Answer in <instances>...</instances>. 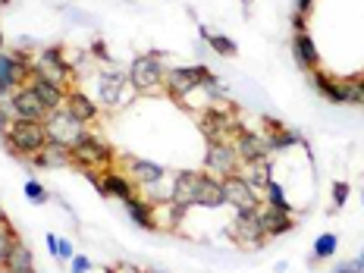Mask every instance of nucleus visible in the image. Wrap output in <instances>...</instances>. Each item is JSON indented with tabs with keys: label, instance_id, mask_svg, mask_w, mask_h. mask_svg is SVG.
<instances>
[{
	"label": "nucleus",
	"instance_id": "16",
	"mask_svg": "<svg viewBox=\"0 0 364 273\" xmlns=\"http://www.w3.org/2000/svg\"><path fill=\"white\" fill-rule=\"evenodd\" d=\"M195 204L198 208H223L226 204V192H223V179L210 176V173H201L198 179V192H195Z\"/></svg>",
	"mask_w": 364,
	"mask_h": 273
},
{
	"label": "nucleus",
	"instance_id": "15",
	"mask_svg": "<svg viewBox=\"0 0 364 273\" xmlns=\"http://www.w3.org/2000/svg\"><path fill=\"white\" fill-rule=\"evenodd\" d=\"M35 166H41V170H57V166H73V145H66V141H54L50 139L48 145H44L38 154L32 157Z\"/></svg>",
	"mask_w": 364,
	"mask_h": 273
},
{
	"label": "nucleus",
	"instance_id": "48",
	"mask_svg": "<svg viewBox=\"0 0 364 273\" xmlns=\"http://www.w3.org/2000/svg\"><path fill=\"white\" fill-rule=\"evenodd\" d=\"M361 204H364V198H361Z\"/></svg>",
	"mask_w": 364,
	"mask_h": 273
},
{
	"label": "nucleus",
	"instance_id": "21",
	"mask_svg": "<svg viewBox=\"0 0 364 273\" xmlns=\"http://www.w3.org/2000/svg\"><path fill=\"white\" fill-rule=\"evenodd\" d=\"M26 85L32 88L38 97H41V104H44L48 110L63 107V104H66V95H70L66 88H60V85H54V82H48V79H38V75H32V79L26 82Z\"/></svg>",
	"mask_w": 364,
	"mask_h": 273
},
{
	"label": "nucleus",
	"instance_id": "20",
	"mask_svg": "<svg viewBox=\"0 0 364 273\" xmlns=\"http://www.w3.org/2000/svg\"><path fill=\"white\" fill-rule=\"evenodd\" d=\"M126 166H129V176H132V182H135V186H141V188L154 186V182H161L166 176V166L154 164V161H141V157H132Z\"/></svg>",
	"mask_w": 364,
	"mask_h": 273
},
{
	"label": "nucleus",
	"instance_id": "14",
	"mask_svg": "<svg viewBox=\"0 0 364 273\" xmlns=\"http://www.w3.org/2000/svg\"><path fill=\"white\" fill-rule=\"evenodd\" d=\"M232 148H236L239 154V164H252V161H261V157H270V141L267 135H257V132H242L236 135V141H232Z\"/></svg>",
	"mask_w": 364,
	"mask_h": 273
},
{
	"label": "nucleus",
	"instance_id": "2",
	"mask_svg": "<svg viewBox=\"0 0 364 273\" xmlns=\"http://www.w3.org/2000/svg\"><path fill=\"white\" fill-rule=\"evenodd\" d=\"M210 79V70L208 66H173V70L164 73V88L170 91L176 101H186L192 91H198L204 82Z\"/></svg>",
	"mask_w": 364,
	"mask_h": 273
},
{
	"label": "nucleus",
	"instance_id": "6",
	"mask_svg": "<svg viewBox=\"0 0 364 273\" xmlns=\"http://www.w3.org/2000/svg\"><path fill=\"white\" fill-rule=\"evenodd\" d=\"M73 161L85 170H95V166H107L113 161V148L104 139L85 132L79 141H73Z\"/></svg>",
	"mask_w": 364,
	"mask_h": 273
},
{
	"label": "nucleus",
	"instance_id": "35",
	"mask_svg": "<svg viewBox=\"0 0 364 273\" xmlns=\"http://www.w3.org/2000/svg\"><path fill=\"white\" fill-rule=\"evenodd\" d=\"M88 270H91V261L85 255H75L70 261V273H88Z\"/></svg>",
	"mask_w": 364,
	"mask_h": 273
},
{
	"label": "nucleus",
	"instance_id": "40",
	"mask_svg": "<svg viewBox=\"0 0 364 273\" xmlns=\"http://www.w3.org/2000/svg\"><path fill=\"white\" fill-rule=\"evenodd\" d=\"M311 4H314V0H299V13H301V16H308Z\"/></svg>",
	"mask_w": 364,
	"mask_h": 273
},
{
	"label": "nucleus",
	"instance_id": "12",
	"mask_svg": "<svg viewBox=\"0 0 364 273\" xmlns=\"http://www.w3.org/2000/svg\"><path fill=\"white\" fill-rule=\"evenodd\" d=\"M48 107L41 104V97L35 95L28 85H22L13 91V119H35V123H44L48 119Z\"/></svg>",
	"mask_w": 364,
	"mask_h": 273
},
{
	"label": "nucleus",
	"instance_id": "45",
	"mask_svg": "<svg viewBox=\"0 0 364 273\" xmlns=\"http://www.w3.org/2000/svg\"><path fill=\"white\" fill-rule=\"evenodd\" d=\"M151 273H161V270H151Z\"/></svg>",
	"mask_w": 364,
	"mask_h": 273
},
{
	"label": "nucleus",
	"instance_id": "36",
	"mask_svg": "<svg viewBox=\"0 0 364 273\" xmlns=\"http://www.w3.org/2000/svg\"><path fill=\"white\" fill-rule=\"evenodd\" d=\"M54 257H60V261H73L75 257V252H73V245L66 239H57V255Z\"/></svg>",
	"mask_w": 364,
	"mask_h": 273
},
{
	"label": "nucleus",
	"instance_id": "31",
	"mask_svg": "<svg viewBox=\"0 0 364 273\" xmlns=\"http://www.w3.org/2000/svg\"><path fill=\"white\" fill-rule=\"evenodd\" d=\"M26 198L35 201V204H48V192H44V186L38 179H28L26 182Z\"/></svg>",
	"mask_w": 364,
	"mask_h": 273
},
{
	"label": "nucleus",
	"instance_id": "24",
	"mask_svg": "<svg viewBox=\"0 0 364 273\" xmlns=\"http://www.w3.org/2000/svg\"><path fill=\"white\" fill-rule=\"evenodd\" d=\"M123 208H126V214L129 220H132L135 226H141V230H154V204L145 201L141 195H132L129 201H123Z\"/></svg>",
	"mask_w": 364,
	"mask_h": 273
},
{
	"label": "nucleus",
	"instance_id": "9",
	"mask_svg": "<svg viewBox=\"0 0 364 273\" xmlns=\"http://www.w3.org/2000/svg\"><path fill=\"white\" fill-rule=\"evenodd\" d=\"M44 126H48L50 139H54V141H66V145H73V141H79L82 135H85V123H82L75 113L66 110V104H63V107H57V110H50L48 119H44Z\"/></svg>",
	"mask_w": 364,
	"mask_h": 273
},
{
	"label": "nucleus",
	"instance_id": "7",
	"mask_svg": "<svg viewBox=\"0 0 364 273\" xmlns=\"http://www.w3.org/2000/svg\"><path fill=\"white\" fill-rule=\"evenodd\" d=\"M28 79H32V60H26L19 50L16 54H4L0 50V95H13Z\"/></svg>",
	"mask_w": 364,
	"mask_h": 273
},
{
	"label": "nucleus",
	"instance_id": "43",
	"mask_svg": "<svg viewBox=\"0 0 364 273\" xmlns=\"http://www.w3.org/2000/svg\"><path fill=\"white\" fill-rule=\"evenodd\" d=\"M0 273H10V270H6V267H0Z\"/></svg>",
	"mask_w": 364,
	"mask_h": 273
},
{
	"label": "nucleus",
	"instance_id": "10",
	"mask_svg": "<svg viewBox=\"0 0 364 273\" xmlns=\"http://www.w3.org/2000/svg\"><path fill=\"white\" fill-rule=\"evenodd\" d=\"M239 170V154L232 145H208V154H204V173L217 179H226L230 173Z\"/></svg>",
	"mask_w": 364,
	"mask_h": 273
},
{
	"label": "nucleus",
	"instance_id": "3",
	"mask_svg": "<svg viewBox=\"0 0 364 273\" xmlns=\"http://www.w3.org/2000/svg\"><path fill=\"white\" fill-rule=\"evenodd\" d=\"M32 75H38V79H48V82H54V85L70 91L73 66H70V60L60 54L57 48H48V50H41L38 60L32 63Z\"/></svg>",
	"mask_w": 364,
	"mask_h": 273
},
{
	"label": "nucleus",
	"instance_id": "38",
	"mask_svg": "<svg viewBox=\"0 0 364 273\" xmlns=\"http://www.w3.org/2000/svg\"><path fill=\"white\" fill-rule=\"evenodd\" d=\"M6 126H10V117L0 110V135H6Z\"/></svg>",
	"mask_w": 364,
	"mask_h": 273
},
{
	"label": "nucleus",
	"instance_id": "32",
	"mask_svg": "<svg viewBox=\"0 0 364 273\" xmlns=\"http://www.w3.org/2000/svg\"><path fill=\"white\" fill-rule=\"evenodd\" d=\"M348 104H358V107H364V75H358V79H348Z\"/></svg>",
	"mask_w": 364,
	"mask_h": 273
},
{
	"label": "nucleus",
	"instance_id": "46",
	"mask_svg": "<svg viewBox=\"0 0 364 273\" xmlns=\"http://www.w3.org/2000/svg\"><path fill=\"white\" fill-rule=\"evenodd\" d=\"M0 44H4V38H0Z\"/></svg>",
	"mask_w": 364,
	"mask_h": 273
},
{
	"label": "nucleus",
	"instance_id": "23",
	"mask_svg": "<svg viewBox=\"0 0 364 273\" xmlns=\"http://www.w3.org/2000/svg\"><path fill=\"white\" fill-rule=\"evenodd\" d=\"M261 223H264V236H283V232H289L295 226V220H292V214H286V210H277V208H270V204H264Z\"/></svg>",
	"mask_w": 364,
	"mask_h": 273
},
{
	"label": "nucleus",
	"instance_id": "28",
	"mask_svg": "<svg viewBox=\"0 0 364 273\" xmlns=\"http://www.w3.org/2000/svg\"><path fill=\"white\" fill-rule=\"evenodd\" d=\"M201 38L204 41H208V48H214L220 57H236V41H232V38H226V35H210L208 28L201 26Z\"/></svg>",
	"mask_w": 364,
	"mask_h": 273
},
{
	"label": "nucleus",
	"instance_id": "19",
	"mask_svg": "<svg viewBox=\"0 0 364 273\" xmlns=\"http://www.w3.org/2000/svg\"><path fill=\"white\" fill-rule=\"evenodd\" d=\"M198 179H201V173H195V170H179L176 176H173V201L182 204V208H195Z\"/></svg>",
	"mask_w": 364,
	"mask_h": 273
},
{
	"label": "nucleus",
	"instance_id": "22",
	"mask_svg": "<svg viewBox=\"0 0 364 273\" xmlns=\"http://www.w3.org/2000/svg\"><path fill=\"white\" fill-rule=\"evenodd\" d=\"M97 192L104 195V198H119V201H129L135 195L132 182L126 176H119V173H104L101 182H97Z\"/></svg>",
	"mask_w": 364,
	"mask_h": 273
},
{
	"label": "nucleus",
	"instance_id": "18",
	"mask_svg": "<svg viewBox=\"0 0 364 273\" xmlns=\"http://www.w3.org/2000/svg\"><path fill=\"white\" fill-rule=\"evenodd\" d=\"M236 173H239V176L248 182V186L255 188L257 195H264V188H267V182L273 179V164H270V157H261V161L242 164Z\"/></svg>",
	"mask_w": 364,
	"mask_h": 273
},
{
	"label": "nucleus",
	"instance_id": "39",
	"mask_svg": "<svg viewBox=\"0 0 364 273\" xmlns=\"http://www.w3.org/2000/svg\"><path fill=\"white\" fill-rule=\"evenodd\" d=\"M57 239H60V236H54V232L48 236V252H50V255H57Z\"/></svg>",
	"mask_w": 364,
	"mask_h": 273
},
{
	"label": "nucleus",
	"instance_id": "1",
	"mask_svg": "<svg viewBox=\"0 0 364 273\" xmlns=\"http://www.w3.org/2000/svg\"><path fill=\"white\" fill-rule=\"evenodd\" d=\"M4 139H6V148L16 157H35L50 141V135L44 123H35V119H10Z\"/></svg>",
	"mask_w": 364,
	"mask_h": 273
},
{
	"label": "nucleus",
	"instance_id": "37",
	"mask_svg": "<svg viewBox=\"0 0 364 273\" xmlns=\"http://www.w3.org/2000/svg\"><path fill=\"white\" fill-rule=\"evenodd\" d=\"M292 28L295 32H305V16H301V13H295L292 16Z\"/></svg>",
	"mask_w": 364,
	"mask_h": 273
},
{
	"label": "nucleus",
	"instance_id": "4",
	"mask_svg": "<svg viewBox=\"0 0 364 273\" xmlns=\"http://www.w3.org/2000/svg\"><path fill=\"white\" fill-rule=\"evenodd\" d=\"M198 126H201V135L208 139V145H232L236 135L242 132L239 119L220 110H208V117H201Z\"/></svg>",
	"mask_w": 364,
	"mask_h": 273
},
{
	"label": "nucleus",
	"instance_id": "5",
	"mask_svg": "<svg viewBox=\"0 0 364 273\" xmlns=\"http://www.w3.org/2000/svg\"><path fill=\"white\" fill-rule=\"evenodd\" d=\"M164 73H166V66L161 63V57L145 54V57L132 60V66H129V82L139 91H157V88H164Z\"/></svg>",
	"mask_w": 364,
	"mask_h": 273
},
{
	"label": "nucleus",
	"instance_id": "27",
	"mask_svg": "<svg viewBox=\"0 0 364 273\" xmlns=\"http://www.w3.org/2000/svg\"><path fill=\"white\" fill-rule=\"evenodd\" d=\"M264 198H267L270 208L286 210V214H295V210H292V204H289V198H286V188L279 186L277 179H270V182H267V188H264Z\"/></svg>",
	"mask_w": 364,
	"mask_h": 273
},
{
	"label": "nucleus",
	"instance_id": "26",
	"mask_svg": "<svg viewBox=\"0 0 364 273\" xmlns=\"http://www.w3.org/2000/svg\"><path fill=\"white\" fill-rule=\"evenodd\" d=\"M6 270H10V273L35 270V255H32V248H28L22 239H16V245L10 248V255H6Z\"/></svg>",
	"mask_w": 364,
	"mask_h": 273
},
{
	"label": "nucleus",
	"instance_id": "44",
	"mask_svg": "<svg viewBox=\"0 0 364 273\" xmlns=\"http://www.w3.org/2000/svg\"><path fill=\"white\" fill-rule=\"evenodd\" d=\"M358 257H361V261H364V252H361V255H358Z\"/></svg>",
	"mask_w": 364,
	"mask_h": 273
},
{
	"label": "nucleus",
	"instance_id": "41",
	"mask_svg": "<svg viewBox=\"0 0 364 273\" xmlns=\"http://www.w3.org/2000/svg\"><path fill=\"white\" fill-rule=\"evenodd\" d=\"M6 223H10V220H6V214H4V210H0V230H4Z\"/></svg>",
	"mask_w": 364,
	"mask_h": 273
},
{
	"label": "nucleus",
	"instance_id": "25",
	"mask_svg": "<svg viewBox=\"0 0 364 273\" xmlns=\"http://www.w3.org/2000/svg\"><path fill=\"white\" fill-rule=\"evenodd\" d=\"M66 110L75 113V117H79L85 126L97 119V104L91 101L88 95H82L79 88H70V95H66Z\"/></svg>",
	"mask_w": 364,
	"mask_h": 273
},
{
	"label": "nucleus",
	"instance_id": "8",
	"mask_svg": "<svg viewBox=\"0 0 364 273\" xmlns=\"http://www.w3.org/2000/svg\"><path fill=\"white\" fill-rule=\"evenodd\" d=\"M232 239L239 242L242 248H261L264 245V223H261V204L252 210H239L236 220H232Z\"/></svg>",
	"mask_w": 364,
	"mask_h": 273
},
{
	"label": "nucleus",
	"instance_id": "30",
	"mask_svg": "<svg viewBox=\"0 0 364 273\" xmlns=\"http://www.w3.org/2000/svg\"><path fill=\"white\" fill-rule=\"evenodd\" d=\"M16 230H13L10 223L4 226V230H0V267H6V255H10V248L16 245Z\"/></svg>",
	"mask_w": 364,
	"mask_h": 273
},
{
	"label": "nucleus",
	"instance_id": "13",
	"mask_svg": "<svg viewBox=\"0 0 364 273\" xmlns=\"http://www.w3.org/2000/svg\"><path fill=\"white\" fill-rule=\"evenodd\" d=\"M223 192H226V204H232L236 210H252V208H257V201H261V195H257L239 173H230V176L223 179Z\"/></svg>",
	"mask_w": 364,
	"mask_h": 273
},
{
	"label": "nucleus",
	"instance_id": "47",
	"mask_svg": "<svg viewBox=\"0 0 364 273\" xmlns=\"http://www.w3.org/2000/svg\"><path fill=\"white\" fill-rule=\"evenodd\" d=\"M28 273H35V270H28Z\"/></svg>",
	"mask_w": 364,
	"mask_h": 273
},
{
	"label": "nucleus",
	"instance_id": "34",
	"mask_svg": "<svg viewBox=\"0 0 364 273\" xmlns=\"http://www.w3.org/2000/svg\"><path fill=\"white\" fill-rule=\"evenodd\" d=\"M333 273H364V261L361 257H355V261H343L333 267Z\"/></svg>",
	"mask_w": 364,
	"mask_h": 273
},
{
	"label": "nucleus",
	"instance_id": "17",
	"mask_svg": "<svg viewBox=\"0 0 364 273\" xmlns=\"http://www.w3.org/2000/svg\"><path fill=\"white\" fill-rule=\"evenodd\" d=\"M292 57L305 73L308 70H321V54H317L314 38H311L308 32H295L292 35Z\"/></svg>",
	"mask_w": 364,
	"mask_h": 273
},
{
	"label": "nucleus",
	"instance_id": "11",
	"mask_svg": "<svg viewBox=\"0 0 364 273\" xmlns=\"http://www.w3.org/2000/svg\"><path fill=\"white\" fill-rule=\"evenodd\" d=\"M129 88H132V82H129L126 73L107 70V73H101V79H97V101H101L104 107H117Z\"/></svg>",
	"mask_w": 364,
	"mask_h": 273
},
{
	"label": "nucleus",
	"instance_id": "29",
	"mask_svg": "<svg viewBox=\"0 0 364 273\" xmlns=\"http://www.w3.org/2000/svg\"><path fill=\"white\" fill-rule=\"evenodd\" d=\"M336 252H339V239L333 232H323V236L314 239V261H327Z\"/></svg>",
	"mask_w": 364,
	"mask_h": 273
},
{
	"label": "nucleus",
	"instance_id": "42",
	"mask_svg": "<svg viewBox=\"0 0 364 273\" xmlns=\"http://www.w3.org/2000/svg\"><path fill=\"white\" fill-rule=\"evenodd\" d=\"M248 4H252V0H242V6H248Z\"/></svg>",
	"mask_w": 364,
	"mask_h": 273
},
{
	"label": "nucleus",
	"instance_id": "33",
	"mask_svg": "<svg viewBox=\"0 0 364 273\" xmlns=\"http://www.w3.org/2000/svg\"><path fill=\"white\" fill-rule=\"evenodd\" d=\"M348 182H333V208H346L348 201Z\"/></svg>",
	"mask_w": 364,
	"mask_h": 273
}]
</instances>
